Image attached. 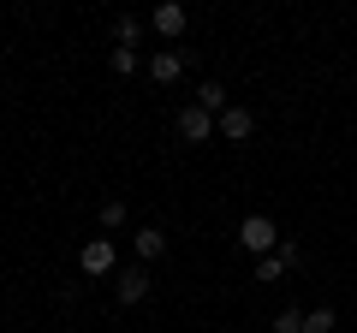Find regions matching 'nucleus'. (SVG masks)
<instances>
[{
  "instance_id": "obj_15",
  "label": "nucleus",
  "mask_w": 357,
  "mask_h": 333,
  "mask_svg": "<svg viewBox=\"0 0 357 333\" xmlns=\"http://www.w3.org/2000/svg\"><path fill=\"white\" fill-rule=\"evenodd\" d=\"M274 333H304V316H298V309H280V316H274Z\"/></svg>"
},
{
  "instance_id": "obj_11",
  "label": "nucleus",
  "mask_w": 357,
  "mask_h": 333,
  "mask_svg": "<svg viewBox=\"0 0 357 333\" xmlns=\"http://www.w3.org/2000/svg\"><path fill=\"white\" fill-rule=\"evenodd\" d=\"M333 327H340V316H333L328 304H321V309H310V316H304V333H333Z\"/></svg>"
},
{
  "instance_id": "obj_5",
  "label": "nucleus",
  "mask_w": 357,
  "mask_h": 333,
  "mask_svg": "<svg viewBox=\"0 0 357 333\" xmlns=\"http://www.w3.org/2000/svg\"><path fill=\"white\" fill-rule=\"evenodd\" d=\"M185 24H191V18H185V6H173V0L149 13V30H155V36H167V42H173V36H185Z\"/></svg>"
},
{
  "instance_id": "obj_10",
  "label": "nucleus",
  "mask_w": 357,
  "mask_h": 333,
  "mask_svg": "<svg viewBox=\"0 0 357 333\" xmlns=\"http://www.w3.org/2000/svg\"><path fill=\"white\" fill-rule=\"evenodd\" d=\"M137 36H143V18H119V24H114V42H119V48H137Z\"/></svg>"
},
{
  "instance_id": "obj_3",
  "label": "nucleus",
  "mask_w": 357,
  "mask_h": 333,
  "mask_svg": "<svg viewBox=\"0 0 357 333\" xmlns=\"http://www.w3.org/2000/svg\"><path fill=\"white\" fill-rule=\"evenodd\" d=\"M114 292H119V304H143V297H149V268H143V262L119 268L114 274Z\"/></svg>"
},
{
  "instance_id": "obj_12",
  "label": "nucleus",
  "mask_w": 357,
  "mask_h": 333,
  "mask_svg": "<svg viewBox=\"0 0 357 333\" xmlns=\"http://www.w3.org/2000/svg\"><path fill=\"white\" fill-rule=\"evenodd\" d=\"M107 65H114L119 77H131L137 72V48H107Z\"/></svg>"
},
{
  "instance_id": "obj_4",
  "label": "nucleus",
  "mask_w": 357,
  "mask_h": 333,
  "mask_svg": "<svg viewBox=\"0 0 357 333\" xmlns=\"http://www.w3.org/2000/svg\"><path fill=\"white\" fill-rule=\"evenodd\" d=\"M215 131H220V125H215V114H203L197 102L185 107V114H178V137H185V143H208Z\"/></svg>"
},
{
  "instance_id": "obj_14",
  "label": "nucleus",
  "mask_w": 357,
  "mask_h": 333,
  "mask_svg": "<svg viewBox=\"0 0 357 333\" xmlns=\"http://www.w3.org/2000/svg\"><path fill=\"white\" fill-rule=\"evenodd\" d=\"M280 274H286V262H280V256H262V262H256V280H262V286H274Z\"/></svg>"
},
{
  "instance_id": "obj_16",
  "label": "nucleus",
  "mask_w": 357,
  "mask_h": 333,
  "mask_svg": "<svg viewBox=\"0 0 357 333\" xmlns=\"http://www.w3.org/2000/svg\"><path fill=\"white\" fill-rule=\"evenodd\" d=\"M274 256H280L286 268H298V262H304V250H298V238H280V250H274Z\"/></svg>"
},
{
  "instance_id": "obj_2",
  "label": "nucleus",
  "mask_w": 357,
  "mask_h": 333,
  "mask_svg": "<svg viewBox=\"0 0 357 333\" xmlns=\"http://www.w3.org/2000/svg\"><path fill=\"white\" fill-rule=\"evenodd\" d=\"M77 268H84L89 280H107V274H119V244H114V238H89L84 250H77Z\"/></svg>"
},
{
  "instance_id": "obj_7",
  "label": "nucleus",
  "mask_w": 357,
  "mask_h": 333,
  "mask_svg": "<svg viewBox=\"0 0 357 333\" xmlns=\"http://www.w3.org/2000/svg\"><path fill=\"white\" fill-rule=\"evenodd\" d=\"M131 250H137V262L149 268V262L167 250V232H161V226H137V232H131Z\"/></svg>"
},
{
  "instance_id": "obj_1",
  "label": "nucleus",
  "mask_w": 357,
  "mask_h": 333,
  "mask_svg": "<svg viewBox=\"0 0 357 333\" xmlns=\"http://www.w3.org/2000/svg\"><path fill=\"white\" fill-rule=\"evenodd\" d=\"M238 244L262 262V256H274V250H280V226H274L268 215H244V220H238Z\"/></svg>"
},
{
  "instance_id": "obj_13",
  "label": "nucleus",
  "mask_w": 357,
  "mask_h": 333,
  "mask_svg": "<svg viewBox=\"0 0 357 333\" xmlns=\"http://www.w3.org/2000/svg\"><path fill=\"white\" fill-rule=\"evenodd\" d=\"M119 226H126V203L107 196V203H102V232H119Z\"/></svg>"
},
{
  "instance_id": "obj_9",
  "label": "nucleus",
  "mask_w": 357,
  "mask_h": 333,
  "mask_svg": "<svg viewBox=\"0 0 357 333\" xmlns=\"http://www.w3.org/2000/svg\"><path fill=\"white\" fill-rule=\"evenodd\" d=\"M197 107H203V114H215V119H220V114H227V107H232V102H227V90H220L215 77H208L203 90H197Z\"/></svg>"
},
{
  "instance_id": "obj_6",
  "label": "nucleus",
  "mask_w": 357,
  "mask_h": 333,
  "mask_svg": "<svg viewBox=\"0 0 357 333\" xmlns=\"http://www.w3.org/2000/svg\"><path fill=\"white\" fill-rule=\"evenodd\" d=\"M215 125H220V137H227V143H244V137L256 131V114H250V107H227Z\"/></svg>"
},
{
  "instance_id": "obj_8",
  "label": "nucleus",
  "mask_w": 357,
  "mask_h": 333,
  "mask_svg": "<svg viewBox=\"0 0 357 333\" xmlns=\"http://www.w3.org/2000/svg\"><path fill=\"white\" fill-rule=\"evenodd\" d=\"M178 72H185V60H178L173 48H155L149 54V84H178Z\"/></svg>"
}]
</instances>
